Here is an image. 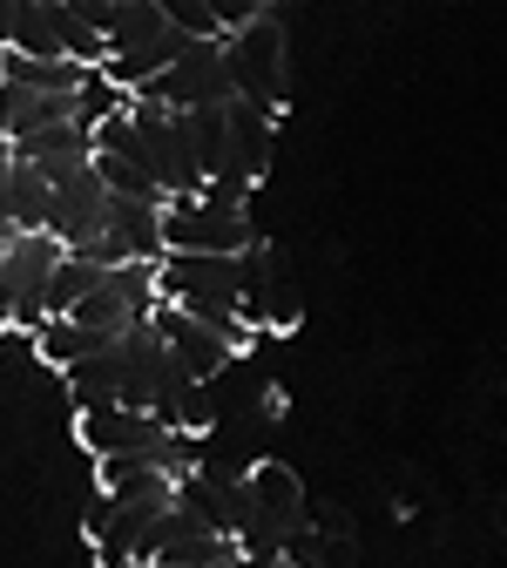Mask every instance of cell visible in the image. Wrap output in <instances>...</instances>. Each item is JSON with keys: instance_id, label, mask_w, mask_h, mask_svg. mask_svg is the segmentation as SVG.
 Listing matches in <instances>:
<instances>
[{"instance_id": "cell-18", "label": "cell", "mask_w": 507, "mask_h": 568, "mask_svg": "<svg viewBox=\"0 0 507 568\" xmlns=\"http://www.w3.org/2000/svg\"><path fill=\"white\" fill-rule=\"evenodd\" d=\"M95 284H102V264H95V257H68V251H61V264L48 271L41 312H48V318H68V312H75V305L95 292Z\"/></svg>"}, {"instance_id": "cell-16", "label": "cell", "mask_w": 507, "mask_h": 568, "mask_svg": "<svg viewBox=\"0 0 507 568\" xmlns=\"http://www.w3.org/2000/svg\"><path fill=\"white\" fill-rule=\"evenodd\" d=\"M8 163H28V170H54V163H89V135L75 122H61V129H41V135H21L0 150Z\"/></svg>"}, {"instance_id": "cell-10", "label": "cell", "mask_w": 507, "mask_h": 568, "mask_svg": "<svg viewBox=\"0 0 507 568\" xmlns=\"http://www.w3.org/2000/svg\"><path fill=\"white\" fill-rule=\"evenodd\" d=\"M95 264L115 271V264H163V231H156V210L150 203H122L109 196L102 203V237H95Z\"/></svg>"}, {"instance_id": "cell-4", "label": "cell", "mask_w": 507, "mask_h": 568, "mask_svg": "<svg viewBox=\"0 0 507 568\" xmlns=\"http://www.w3.org/2000/svg\"><path fill=\"white\" fill-rule=\"evenodd\" d=\"M156 231H163V257H244L257 244L251 210L196 203V196H170L156 210Z\"/></svg>"}, {"instance_id": "cell-13", "label": "cell", "mask_w": 507, "mask_h": 568, "mask_svg": "<svg viewBox=\"0 0 507 568\" xmlns=\"http://www.w3.org/2000/svg\"><path fill=\"white\" fill-rule=\"evenodd\" d=\"M150 413H156L163 434H170V440H183V447H190V440H203L210 426H216V399H210V386H190V379H176V373H170V386L156 393V406H150Z\"/></svg>"}, {"instance_id": "cell-15", "label": "cell", "mask_w": 507, "mask_h": 568, "mask_svg": "<svg viewBox=\"0 0 507 568\" xmlns=\"http://www.w3.org/2000/svg\"><path fill=\"white\" fill-rule=\"evenodd\" d=\"M102 345H115V338H109V332H89V325H75V318H41V325H34V352H41V366H54V373L95 359Z\"/></svg>"}, {"instance_id": "cell-6", "label": "cell", "mask_w": 507, "mask_h": 568, "mask_svg": "<svg viewBox=\"0 0 507 568\" xmlns=\"http://www.w3.org/2000/svg\"><path fill=\"white\" fill-rule=\"evenodd\" d=\"M150 332L163 338V359H170V373L176 379H190V386H210L216 373H224L237 352L224 345V332H210L203 318H190V312H170V305H156L150 312Z\"/></svg>"}, {"instance_id": "cell-2", "label": "cell", "mask_w": 507, "mask_h": 568, "mask_svg": "<svg viewBox=\"0 0 507 568\" xmlns=\"http://www.w3.org/2000/svg\"><path fill=\"white\" fill-rule=\"evenodd\" d=\"M305 528V487L298 474L284 467V460H257L244 480H237V521H231V541L244 561H264L277 555V541Z\"/></svg>"}, {"instance_id": "cell-14", "label": "cell", "mask_w": 507, "mask_h": 568, "mask_svg": "<svg viewBox=\"0 0 507 568\" xmlns=\"http://www.w3.org/2000/svg\"><path fill=\"white\" fill-rule=\"evenodd\" d=\"M89 170H95V183H102L109 196L163 210V190L150 183V170H142V156H135V135H129V142H115V150H89Z\"/></svg>"}, {"instance_id": "cell-9", "label": "cell", "mask_w": 507, "mask_h": 568, "mask_svg": "<svg viewBox=\"0 0 507 568\" xmlns=\"http://www.w3.org/2000/svg\"><path fill=\"white\" fill-rule=\"evenodd\" d=\"M170 501H102L89 508V521H82V535H89V548H95V568H135V548H142V535H150V521L163 515Z\"/></svg>"}, {"instance_id": "cell-12", "label": "cell", "mask_w": 507, "mask_h": 568, "mask_svg": "<svg viewBox=\"0 0 507 568\" xmlns=\"http://www.w3.org/2000/svg\"><path fill=\"white\" fill-rule=\"evenodd\" d=\"M150 102H163L170 115H190V109H216L231 102V82H224V61H216V48H190L176 68H163V75L142 89Z\"/></svg>"}, {"instance_id": "cell-5", "label": "cell", "mask_w": 507, "mask_h": 568, "mask_svg": "<svg viewBox=\"0 0 507 568\" xmlns=\"http://www.w3.org/2000/svg\"><path fill=\"white\" fill-rule=\"evenodd\" d=\"M129 135H135V156L150 170V183L170 196H196V156H190V135H183V115H170L163 102L150 95H129Z\"/></svg>"}, {"instance_id": "cell-3", "label": "cell", "mask_w": 507, "mask_h": 568, "mask_svg": "<svg viewBox=\"0 0 507 568\" xmlns=\"http://www.w3.org/2000/svg\"><path fill=\"white\" fill-rule=\"evenodd\" d=\"M231 102H251L264 115H284V28L271 8H244V21L216 41Z\"/></svg>"}, {"instance_id": "cell-11", "label": "cell", "mask_w": 507, "mask_h": 568, "mask_svg": "<svg viewBox=\"0 0 507 568\" xmlns=\"http://www.w3.org/2000/svg\"><path fill=\"white\" fill-rule=\"evenodd\" d=\"M75 440H82L95 460L170 447V434L156 426V413H135V406H95V413H75Z\"/></svg>"}, {"instance_id": "cell-7", "label": "cell", "mask_w": 507, "mask_h": 568, "mask_svg": "<svg viewBox=\"0 0 507 568\" xmlns=\"http://www.w3.org/2000/svg\"><path fill=\"white\" fill-rule=\"evenodd\" d=\"M102 203H109V190L95 183V170H75L68 183H54V190H48V231H41V237H54L68 257H95V237H102Z\"/></svg>"}, {"instance_id": "cell-20", "label": "cell", "mask_w": 507, "mask_h": 568, "mask_svg": "<svg viewBox=\"0 0 507 568\" xmlns=\"http://www.w3.org/2000/svg\"><path fill=\"white\" fill-rule=\"evenodd\" d=\"M0 196H8V156H0Z\"/></svg>"}, {"instance_id": "cell-8", "label": "cell", "mask_w": 507, "mask_h": 568, "mask_svg": "<svg viewBox=\"0 0 507 568\" xmlns=\"http://www.w3.org/2000/svg\"><path fill=\"white\" fill-rule=\"evenodd\" d=\"M271 150H277V115L251 109V102H231L224 109V170L210 183H237V190H257L264 170H271Z\"/></svg>"}, {"instance_id": "cell-1", "label": "cell", "mask_w": 507, "mask_h": 568, "mask_svg": "<svg viewBox=\"0 0 507 568\" xmlns=\"http://www.w3.org/2000/svg\"><path fill=\"white\" fill-rule=\"evenodd\" d=\"M156 305L203 318L210 332H224L231 352H251V325H244V271L237 257H163L156 264Z\"/></svg>"}, {"instance_id": "cell-17", "label": "cell", "mask_w": 507, "mask_h": 568, "mask_svg": "<svg viewBox=\"0 0 507 568\" xmlns=\"http://www.w3.org/2000/svg\"><path fill=\"white\" fill-rule=\"evenodd\" d=\"M0 224L8 231H48V183L28 163H8V196H0Z\"/></svg>"}, {"instance_id": "cell-19", "label": "cell", "mask_w": 507, "mask_h": 568, "mask_svg": "<svg viewBox=\"0 0 507 568\" xmlns=\"http://www.w3.org/2000/svg\"><path fill=\"white\" fill-rule=\"evenodd\" d=\"M237 568H284V561H277V555H264V561H237Z\"/></svg>"}]
</instances>
